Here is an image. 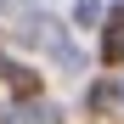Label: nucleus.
Returning a JSON list of instances; mask_svg holds the SVG:
<instances>
[{
	"label": "nucleus",
	"instance_id": "5",
	"mask_svg": "<svg viewBox=\"0 0 124 124\" xmlns=\"http://www.w3.org/2000/svg\"><path fill=\"white\" fill-rule=\"evenodd\" d=\"M0 124H17V113H0Z\"/></svg>",
	"mask_w": 124,
	"mask_h": 124
},
{
	"label": "nucleus",
	"instance_id": "4",
	"mask_svg": "<svg viewBox=\"0 0 124 124\" xmlns=\"http://www.w3.org/2000/svg\"><path fill=\"white\" fill-rule=\"evenodd\" d=\"M113 101H118V85H96L90 90V107H113Z\"/></svg>",
	"mask_w": 124,
	"mask_h": 124
},
{
	"label": "nucleus",
	"instance_id": "2",
	"mask_svg": "<svg viewBox=\"0 0 124 124\" xmlns=\"http://www.w3.org/2000/svg\"><path fill=\"white\" fill-rule=\"evenodd\" d=\"M101 56H107V62H118V56H124V11H118V17H107V28H101Z\"/></svg>",
	"mask_w": 124,
	"mask_h": 124
},
{
	"label": "nucleus",
	"instance_id": "3",
	"mask_svg": "<svg viewBox=\"0 0 124 124\" xmlns=\"http://www.w3.org/2000/svg\"><path fill=\"white\" fill-rule=\"evenodd\" d=\"M73 17H79L85 28H96V23H101V0H73Z\"/></svg>",
	"mask_w": 124,
	"mask_h": 124
},
{
	"label": "nucleus",
	"instance_id": "1",
	"mask_svg": "<svg viewBox=\"0 0 124 124\" xmlns=\"http://www.w3.org/2000/svg\"><path fill=\"white\" fill-rule=\"evenodd\" d=\"M51 56H56L68 73H85V51H79V45H73V39L62 34V28H56V39H51Z\"/></svg>",
	"mask_w": 124,
	"mask_h": 124
}]
</instances>
